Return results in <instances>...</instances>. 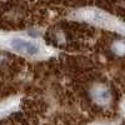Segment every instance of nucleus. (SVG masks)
<instances>
[{"mask_svg":"<svg viewBox=\"0 0 125 125\" xmlns=\"http://www.w3.org/2000/svg\"><path fill=\"white\" fill-rule=\"evenodd\" d=\"M10 46L13 48V50L18 51V53L28 55V56H36L40 54L41 48L39 44L34 43L31 40H25L21 38H14L10 40Z\"/></svg>","mask_w":125,"mask_h":125,"instance_id":"obj_1","label":"nucleus"},{"mask_svg":"<svg viewBox=\"0 0 125 125\" xmlns=\"http://www.w3.org/2000/svg\"><path fill=\"white\" fill-rule=\"evenodd\" d=\"M83 18L85 20H89V21L94 23L95 25L106 28V29H114L116 26V21L113 18H110L108 14L98 11V10H86L83 14Z\"/></svg>","mask_w":125,"mask_h":125,"instance_id":"obj_2","label":"nucleus"},{"mask_svg":"<svg viewBox=\"0 0 125 125\" xmlns=\"http://www.w3.org/2000/svg\"><path fill=\"white\" fill-rule=\"evenodd\" d=\"M94 96H95V100H96L98 103H100V104L108 103V101H109V98H110L108 90H105V89H98V90H95V93H94Z\"/></svg>","mask_w":125,"mask_h":125,"instance_id":"obj_3","label":"nucleus"},{"mask_svg":"<svg viewBox=\"0 0 125 125\" xmlns=\"http://www.w3.org/2000/svg\"><path fill=\"white\" fill-rule=\"evenodd\" d=\"M14 100H11V101H8L6 104H3L1 106H0V114H5V113H8L9 110H11L13 108H14Z\"/></svg>","mask_w":125,"mask_h":125,"instance_id":"obj_4","label":"nucleus"}]
</instances>
